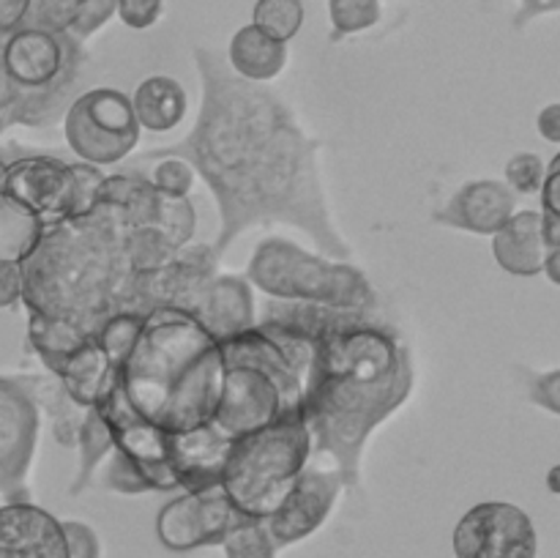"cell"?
Masks as SVG:
<instances>
[{
    "label": "cell",
    "mask_w": 560,
    "mask_h": 558,
    "mask_svg": "<svg viewBox=\"0 0 560 558\" xmlns=\"http://www.w3.org/2000/svg\"><path fill=\"white\" fill-rule=\"evenodd\" d=\"M80 470H77V481L71 485V492H80L82 487L91 481L93 470L107 460V454H113L115 449V438L109 425L104 421L102 410L98 408H88L85 421H82L80 430Z\"/></svg>",
    "instance_id": "cell-27"
},
{
    "label": "cell",
    "mask_w": 560,
    "mask_h": 558,
    "mask_svg": "<svg viewBox=\"0 0 560 558\" xmlns=\"http://www.w3.org/2000/svg\"><path fill=\"white\" fill-rule=\"evenodd\" d=\"M244 520L222 487L206 492H184L164 503L156 514V536L167 550L186 553L195 547L224 545L230 531Z\"/></svg>",
    "instance_id": "cell-11"
},
{
    "label": "cell",
    "mask_w": 560,
    "mask_h": 558,
    "mask_svg": "<svg viewBox=\"0 0 560 558\" xmlns=\"http://www.w3.org/2000/svg\"><path fill=\"white\" fill-rule=\"evenodd\" d=\"M164 0H118V16L131 31H145L162 16Z\"/></svg>",
    "instance_id": "cell-39"
},
{
    "label": "cell",
    "mask_w": 560,
    "mask_h": 558,
    "mask_svg": "<svg viewBox=\"0 0 560 558\" xmlns=\"http://www.w3.org/2000/svg\"><path fill=\"white\" fill-rule=\"evenodd\" d=\"M235 438L224 435L217 425L186 432H167V460L184 492H206L222 487L224 465Z\"/></svg>",
    "instance_id": "cell-16"
},
{
    "label": "cell",
    "mask_w": 560,
    "mask_h": 558,
    "mask_svg": "<svg viewBox=\"0 0 560 558\" xmlns=\"http://www.w3.org/2000/svg\"><path fill=\"white\" fill-rule=\"evenodd\" d=\"M156 228L167 235V241L175 246V249L189 246L197 233V213L189 197H175V195H167V191H162V213H159Z\"/></svg>",
    "instance_id": "cell-32"
},
{
    "label": "cell",
    "mask_w": 560,
    "mask_h": 558,
    "mask_svg": "<svg viewBox=\"0 0 560 558\" xmlns=\"http://www.w3.org/2000/svg\"><path fill=\"white\" fill-rule=\"evenodd\" d=\"M197 321L219 339L235 337L241 332H249L257 326V304L252 293V282L235 274H219L211 293L202 301Z\"/></svg>",
    "instance_id": "cell-20"
},
{
    "label": "cell",
    "mask_w": 560,
    "mask_h": 558,
    "mask_svg": "<svg viewBox=\"0 0 560 558\" xmlns=\"http://www.w3.org/2000/svg\"><path fill=\"white\" fill-rule=\"evenodd\" d=\"M107 173L88 162H63L47 153H25L9 162L5 191L38 213L47 224L82 217L98 202Z\"/></svg>",
    "instance_id": "cell-7"
},
{
    "label": "cell",
    "mask_w": 560,
    "mask_h": 558,
    "mask_svg": "<svg viewBox=\"0 0 560 558\" xmlns=\"http://www.w3.org/2000/svg\"><path fill=\"white\" fill-rule=\"evenodd\" d=\"M246 279L268 299L377 310V293L361 268L306 252L295 241L279 235H268L255 246Z\"/></svg>",
    "instance_id": "cell-6"
},
{
    "label": "cell",
    "mask_w": 560,
    "mask_h": 558,
    "mask_svg": "<svg viewBox=\"0 0 560 558\" xmlns=\"http://www.w3.org/2000/svg\"><path fill=\"white\" fill-rule=\"evenodd\" d=\"M142 326H145V315H142V312H120V315H115L113 321L96 334L98 345L107 350L109 361H113L115 367H124V361L129 359L131 348H135L137 339H140Z\"/></svg>",
    "instance_id": "cell-31"
},
{
    "label": "cell",
    "mask_w": 560,
    "mask_h": 558,
    "mask_svg": "<svg viewBox=\"0 0 560 558\" xmlns=\"http://www.w3.org/2000/svg\"><path fill=\"white\" fill-rule=\"evenodd\" d=\"M293 416L282 386L268 372L249 364H224L222 397L213 425L230 438L249 435L273 421Z\"/></svg>",
    "instance_id": "cell-12"
},
{
    "label": "cell",
    "mask_w": 560,
    "mask_h": 558,
    "mask_svg": "<svg viewBox=\"0 0 560 558\" xmlns=\"http://www.w3.org/2000/svg\"><path fill=\"white\" fill-rule=\"evenodd\" d=\"M219 277V255L213 244H189L170 263L140 271L135 282V312L148 315L159 306L197 315Z\"/></svg>",
    "instance_id": "cell-9"
},
{
    "label": "cell",
    "mask_w": 560,
    "mask_h": 558,
    "mask_svg": "<svg viewBox=\"0 0 560 558\" xmlns=\"http://www.w3.org/2000/svg\"><path fill=\"white\" fill-rule=\"evenodd\" d=\"M5 178H9V162L0 156V191H5Z\"/></svg>",
    "instance_id": "cell-47"
},
{
    "label": "cell",
    "mask_w": 560,
    "mask_h": 558,
    "mask_svg": "<svg viewBox=\"0 0 560 558\" xmlns=\"http://www.w3.org/2000/svg\"><path fill=\"white\" fill-rule=\"evenodd\" d=\"M541 211L560 219V170H547L545 189H541Z\"/></svg>",
    "instance_id": "cell-44"
},
{
    "label": "cell",
    "mask_w": 560,
    "mask_h": 558,
    "mask_svg": "<svg viewBox=\"0 0 560 558\" xmlns=\"http://www.w3.org/2000/svg\"><path fill=\"white\" fill-rule=\"evenodd\" d=\"M0 558H69L63 520L31 501L0 507Z\"/></svg>",
    "instance_id": "cell-17"
},
{
    "label": "cell",
    "mask_w": 560,
    "mask_h": 558,
    "mask_svg": "<svg viewBox=\"0 0 560 558\" xmlns=\"http://www.w3.org/2000/svg\"><path fill=\"white\" fill-rule=\"evenodd\" d=\"M413 356L397 328L375 310L350 315L315 339L304 381V419L312 460L326 463L353 487L375 427L397 414L413 392Z\"/></svg>",
    "instance_id": "cell-2"
},
{
    "label": "cell",
    "mask_w": 560,
    "mask_h": 558,
    "mask_svg": "<svg viewBox=\"0 0 560 558\" xmlns=\"http://www.w3.org/2000/svg\"><path fill=\"white\" fill-rule=\"evenodd\" d=\"M66 545H69V558H102V542L96 531L80 520H63Z\"/></svg>",
    "instance_id": "cell-38"
},
{
    "label": "cell",
    "mask_w": 560,
    "mask_h": 558,
    "mask_svg": "<svg viewBox=\"0 0 560 558\" xmlns=\"http://www.w3.org/2000/svg\"><path fill=\"white\" fill-rule=\"evenodd\" d=\"M98 202L109 206L129 230L156 228L162 213V191L140 170L107 175L98 189Z\"/></svg>",
    "instance_id": "cell-21"
},
{
    "label": "cell",
    "mask_w": 560,
    "mask_h": 558,
    "mask_svg": "<svg viewBox=\"0 0 560 558\" xmlns=\"http://www.w3.org/2000/svg\"><path fill=\"white\" fill-rule=\"evenodd\" d=\"M202 82L197 124L184 140L126 159L124 170L180 156L211 189L219 208L217 255L257 224H293L323 255L348 260L320 181V142L295 120L290 104L262 82L233 71L213 49L195 47Z\"/></svg>",
    "instance_id": "cell-1"
},
{
    "label": "cell",
    "mask_w": 560,
    "mask_h": 558,
    "mask_svg": "<svg viewBox=\"0 0 560 558\" xmlns=\"http://www.w3.org/2000/svg\"><path fill=\"white\" fill-rule=\"evenodd\" d=\"M528 397L534 399L539 408L560 416V370L536 372V375H530L528 377Z\"/></svg>",
    "instance_id": "cell-40"
},
{
    "label": "cell",
    "mask_w": 560,
    "mask_h": 558,
    "mask_svg": "<svg viewBox=\"0 0 560 558\" xmlns=\"http://www.w3.org/2000/svg\"><path fill=\"white\" fill-rule=\"evenodd\" d=\"M118 372L120 367H115L113 361H109L107 350L98 345V339L91 337L60 364V370L55 372V375L63 381L66 392H69L82 408H96V405L107 397L109 388L115 386Z\"/></svg>",
    "instance_id": "cell-22"
},
{
    "label": "cell",
    "mask_w": 560,
    "mask_h": 558,
    "mask_svg": "<svg viewBox=\"0 0 560 558\" xmlns=\"http://www.w3.org/2000/svg\"><path fill=\"white\" fill-rule=\"evenodd\" d=\"M131 104H135V115L142 129L153 131V135L173 131L186 118V109H189V98H186L184 85L178 80H173V77L164 74L145 77L135 88Z\"/></svg>",
    "instance_id": "cell-24"
},
{
    "label": "cell",
    "mask_w": 560,
    "mask_h": 558,
    "mask_svg": "<svg viewBox=\"0 0 560 558\" xmlns=\"http://www.w3.org/2000/svg\"><path fill=\"white\" fill-rule=\"evenodd\" d=\"M228 558H277L279 545L266 520L244 518L224 539Z\"/></svg>",
    "instance_id": "cell-29"
},
{
    "label": "cell",
    "mask_w": 560,
    "mask_h": 558,
    "mask_svg": "<svg viewBox=\"0 0 560 558\" xmlns=\"http://www.w3.org/2000/svg\"><path fill=\"white\" fill-rule=\"evenodd\" d=\"M25 293V274L22 263L0 260V306H14Z\"/></svg>",
    "instance_id": "cell-41"
},
{
    "label": "cell",
    "mask_w": 560,
    "mask_h": 558,
    "mask_svg": "<svg viewBox=\"0 0 560 558\" xmlns=\"http://www.w3.org/2000/svg\"><path fill=\"white\" fill-rule=\"evenodd\" d=\"M328 16H331V38L364 33L381 22V0H328Z\"/></svg>",
    "instance_id": "cell-30"
},
{
    "label": "cell",
    "mask_w": 560,
    "mask_h": 558,
    "mask_svg": "<svg viewBox=\"0 0 560 558\" xmlns=\"http://www.w3.org/2000/svg\"><path fill=\"white\" fill-rule=\"evenodd\" d=\"M140 173H145L156 189L175 197H189L191 186H195V167L180 156L156 159L153 170H140Z\"/></svg>",
    "instance_id": "cell-34"
},
{
    "label": "cell",
    "mask_w": 560,
    "mask_h": 558,
    "mask_svg": "<svg viewBox=\"0 0 560 558\" xmlns=\"http://www.w3.org/2000/svg\"><path fill=\"white\" fill-rule=\"evenodd\" d=\"M82 0H27L25 20L20 27H38V31L69 33Z\"/></svg>",
    "instance_id": "cell-33"
},
{
    "label": "cell",
    "mask_w": 560,
    "mask_h": 558,
    "mask_svg": "<svg viewBox=\"0 0 560 558\" xmlns=\"http://www.w3.org/2000/svg\"><path fill=\"white\" fill-rule=\"evenodd\" d=\"M140 120L135 104L115 88H93L71 102L63 118V135L80 162L107 167L120 164L140 142Z\"/></svg>",
    "instance_id": "cell-8"
},
{
    "label": "cell",
    "mask_w": 560,
    "mask_h": 558,
    "mask_svg": "<svg viewBox=\"0 0 560 558\" xmlns=\"http://www.w3.org/2000/svg\"><path fill=\"white\" fill-rule=\"evenodd\" d=\"M536 129L552 146H560V102L547 104L539 115H536Z\"/></svg>",
    "instance_id": "cell-43"
},
{
    "label": "cell",
    "mask_w": 560,
    "mask_h": 558,
    "mask_svg": "<svg viewBox=\"0 0 560 558\" xmlns=\"http://www.w3.org/2000/svg\"><path fill=\"white\" fill-rule=\"evenodd\" d=\"M47 222L33 208L0 191V260L22 263L42 241Z\"/></svg>",
    "instance_id": "cell-26"
},
{
    "label": "cell",
    "mask_w": 560,
    "mask_h": 558,
    "mask_svg": "<svg viewBox=\"0 0 560 558\" xmlns=\"http://www.w3.org/2000/svg\"><path fill=\"white\" fill-rule=\"evenodd\" d=\"M517 213V191L506 181H470L441 211L435 222L476 235H495Z\"/></svg>",
    "instance_id": "cell-18"
},
{
    "label": "cell",
    "mask_w": 560,
    "mask_h": 558,
    "mask_svg": "<svg viewBox=\"0 0 560 558\" xmlns=\"http://www.w3.org/2000/svg\"><path fill=\"white\" fill-rule=\"evenodd\" d=\"M224 381L219 339L195 315L159 306L120 367L131 408L164 432L211 425Z\"/></svg>",
    "instance_id": "cell-4"
},
{
    "label": "cell",
    "mask_w": 560,
    "mask_h": 558,
    "mask_svg": "<svg viewBox=\"0 0 560 558\" xmlns=\"http://www.w3.org/2000/svg\"><path fill=\"white\" fill-rule=\"evenodd\" d=\"M228 63L244 80L266 85V82L277 80L288 66V42L268 36L252 22V25L238 27L230 38Z\"/></svg>",
    "instance_id": "cell-23"
},
{
    "label": "cell",
    "mask_w": 560,
    "mask_h": 558,
    "mask_svg": "<svg viewBox=\"0 0 560 558\" xmlns=\"http://www.w3.org/2000/svg\"><path fill=\"white\" fill-rule=\"evenodd\" d=\"M312 463V432L304 414L284 416L262 430L235 438L222 490L244 518L268 520Z\"/></svg>",
    "instance_id": "cell-5"
},
{
    "label": "cell",
    "mask_w": 560,
    "mask_h": 558,
    "mask_svg": "<svg viewBox=\"0 0 560 558\" xmlns=\"http://www.w3.org/2000/svg\"><path fill=\"white\" fill-rule=\"evenodd\" d=\"M131 230L104 202L82 217L47 224L22 260L27 315L49 317L96 337L115 315L135 312L137 266Z\"/></svg>",
    "instance_id": "cell-3"
},
{
    "label": "cell",
    "mask_w": 560,
    "mask_h": 558,
    "mask_svg": "<svg viewBox=\"0 0 560 558\" xmlns=\"http://www.w3.org/2000/svg\"><path fill=\"white\" fill-rule=\"evenodd\" d=\"M252 22L268 36L290 42L304 25V3L301 0H257L252 9Z\"/></svg>",
    "instance_id": "cell-28"
},
{
    "label": "cell",
    "mask_w": 560,
    "mask_h": 558,
    "mask_svg": "<svg viewBox=\"0 0 560 558\" xmlns=\"http://www.w3.org/2000/svg\"><path fill=\"white\" fill-rule=\"evenodd\" d=\"M452 545L457 558H536L539 534L517 503L485 501L463 514Z\"/></svg>",
    "instance_id": "cell-10"
},
{
    "label": "cell",
    "mask_w": 560,
    "mask_h": 558,
    "mask_svg": "<svg viewBox=\"0 0 560 558\" xmlns=\"http://www.w3.org/2000/svg\"><path fill=\"white\" fill-rule=\"evenodd\" d=\"M96 408L102 410L104 421H107L109 430H113L115 449L129 454V457L140 465L151 490H180L178 479H175L167 460V432L159 430L156 425L142 419V416L131 408L129 397H126L124 386H120V372L115 386L109 388V394L96 405Z\"/></svg>",
    "instance_id": "cell-13"
},
{
    "label": "cell",
    "mask_w": 560,
    "mask_h": 558,
    "mask_svg": "<svg viewBox=\"0 0 560 558\" xmlns=\"http://www.w3.org/2000/svg\"><path fill=\"white\" fill-rule=\"evenodd\" d=\"M113 14H118V0H82L69 33L82 42V38L93 36L102 25H107V20Z\"/></svg>",
    "instance_id": "cell-37"
},
{
    "label": "cell",
    "mask_w": 560,
    "mask_h": 558,
    "mask_svg": "<svg viewBox=\"0 0 560 558\" xmlns=\"http://www.w3.org/2000/svg\"><path fill=\"white\" fill-rule=\"evenodd\" d=\"M556 11H560V0H520V11L514 14V27L523 31L536 16L556 14Z\"/></svg>",
    "instance_id": "cell-42"
},
{
    "label": "cell",
    "mask_w": 560,
    "mask_h": 558,
    "mask_svg": "<svg viewBox=\"0 0 560 558\" xmlns=\"http://www.w3.org/2000/svg\"><path fill=\"white\" fill-rule=\"evenodd\" d=\"M104 487L115 492H124V496H140V492H151L145 474L140 470V465L124 454L120 449H113L107 460V470H104Z\"/></svg>",
    "instance_id": "cell-36"
},
{
    "label": "cell",
    "mask_w": 560,
    "mask_h": 558,
    "mask_svg": "<svg viewBox=\"0 0 560 558\" xmlns=\"http://www.w3.org/2000/svg\"><path fill=\"white\" fill-rule=\"evenodd\" d=\"M38 441V405L20 377H0V492L27 501L25 476Z\"/></svg>",
    "instance_id": "cell-14"
},
{
    "label": "cell",
    "mask_w": 560,
    "mask_h": 558,
    "mask_svg": "<svg viewBox=\"0 0 560 558\" xmlns=\"http://www.w3.org/2000/svg\"><path fill=\"white\" fill-rule=\"evenodd\" d=\"M345 487L348 485H345L342 474L337 468L312 460L304 474L299 476L293 490H290V496L284 498L282 507L266 520L279 550L315 534L328 520Z\"/></svg>",
    "instance_id": "cell-15"
},
{
    "label": "cell",
    "mask_w": 560,
    "mask_h": 558,
    "mask_svg": "<svg viewBox=\"0 0 560 558\" xmlns=\"http://www.w3.org/2000/svg\"><path fill=\"white\" fill-rule=\"evenodd\" d=\"M547 170H550V173H552V170H560V153H558L556 159H552L550 164H547Z\"/></svg>",
    "instance_id": "cell-48"
},
{
    "label": "cell",
    "mask_w": 560,
    "mask_h": 558,
    "mask_svg": "<svg viewBox=\"0 0 560 558\" xmlns=\"http://www.w3.org/2000/svg\"><path fill=\"white\" fill-rule=\"evenodd\" d=\"M492 255L503 271L514 277H539L545 274L547 241L545 213L517 211L495 235H492Z\"/></svg>",
    "instance_id": "cell-19"
},
{
    "label": "cell",
    "mask_w": 560,
    "mask_h": 558,
    "mask_svg": "<svg viewBox=\"0 0 560 558\" xmlns=\"http://www.w3.org/2000/svg\"><path fill=\"white\" fill-rule=\"evenodd\" d=\"M545 274H547V279H550V282H556L560 288V246H552V249H547Z\"/></svg>",
    "instance_id": "cell-45"
},
{
    "label": "cell",
    "mask_w": 560,
    "mask_h": 558,
    "mask_svg": "<svg viewBox=\"0 0 560 558\" xmlns=\"http://www.w3.org/2000/svg\"><path fill=\"white\" fill-rule=\"evenodd\" d=\"M547 487H550V492L560 496V463L552 465V468L547 470Z\"/></svg>",
    "instance_id": "cell-46"
},
{
    "label": "cell",
    "mask_w": 560,
    "mask_h": 558,
    "mask_svg": "<svg viewBox=\"0 0 560 558\" xmlns=\"http://www.w3.org/2000/svg\"><path fill=\"white\" fill-rule=\"evenodd\" d=\"M506 184L512 186L517 195H541L545 189V181H547V164L541 162V156L536 153H514L512 159L506 162Z\"/></svg>",
    "instance_id": "cell-35"
},
{
    "label": "cell",
    "mask_w": 560,
    "mask_h": 558,
    "mask_svg": "<svg viewBox=\"0 0 560 558\" xmlns=\"http://www.w3.org/2000/svg\"><path fill=\"white\" fill-rule=\"evenodd\" d=\"M22 386L31 392L36 399L38 410H47L52 419V432L58 438L60 446H77L80 443L82 421H85L88 408H82L69 392H66L63 381L55 372H44V375H22Z\"/></svg>",
    "instance_id": "cell-25"
}]
</instances>
